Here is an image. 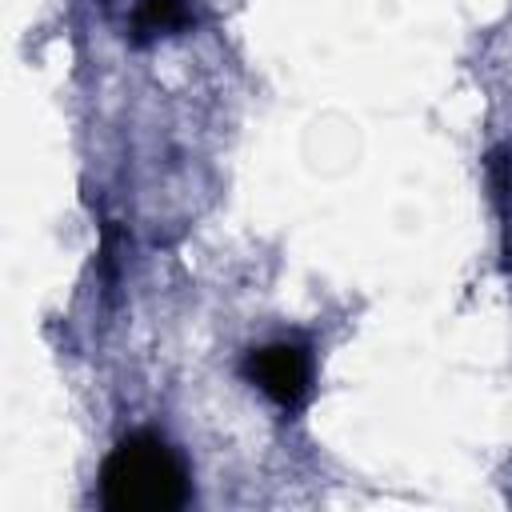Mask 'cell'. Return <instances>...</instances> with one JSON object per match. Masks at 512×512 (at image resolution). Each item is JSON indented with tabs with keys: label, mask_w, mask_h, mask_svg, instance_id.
Masks as SVG:
<instances>
[{
	"label": "cell",
	"mask_w": 512,
	"mask_h": 512,
	"mask_svg": "<svg viewBox=\"0 0 512 512\" xmlns=\"http://www.w3.org/2000/svg\"><path fill=\"white\" fill-rule=\"evenodd\" d=\"M100 500L112 512H172L188 504V472L160 436L132 432L100 468Z\"/></svg>",
	"instance_id": "obj_1"
},
{
	"label": "cell",
	"mask_w": 512,
	"mask_h": 512,
	"mask_svg": "<svg viewBox=\"0 0 512 512\" xmlns=\"http://www.w3.org/2000/svg\"><path fill=\"white\" fill-rule=\"evenodd\" d=\"M500 196H504V204H508V248H512V160H508V176H504V184H500Z\"/></svg>",
	"instance_id": "obj_4"
},
{
	"label": "cell",
	"mask_w": 512,
	"mask_h": 512,
	"mask_svg": "<svg viewBox=\"0 0 512 512\" xmlns=\"http://www.w3.org/2000/svg\"><path fill=\"white\" fill-rule=\"evenodd\" d=\"M248 380L280 408H300L304 396H308V380H312V360L300 344H288V340H276V344H264L248 356L244 364Z\"/></svg>",
	"instance_id": "obj_2"
},
{
	"label": "cell",
	"mask_w": 512,
	"mask_h": 512,
	"mask_svg": "<svg viewBox=\"0 0 512 512\" xmlns=\"http://www.w3.org/2000/svg\"><path fill=\"white\" fill-rule=\"evenodd\" d=\"M176 24H184L180 0H136V28L140 32H164Z\"/></svg>",
	"instance_id": "obj_3"
}]
</instances>
